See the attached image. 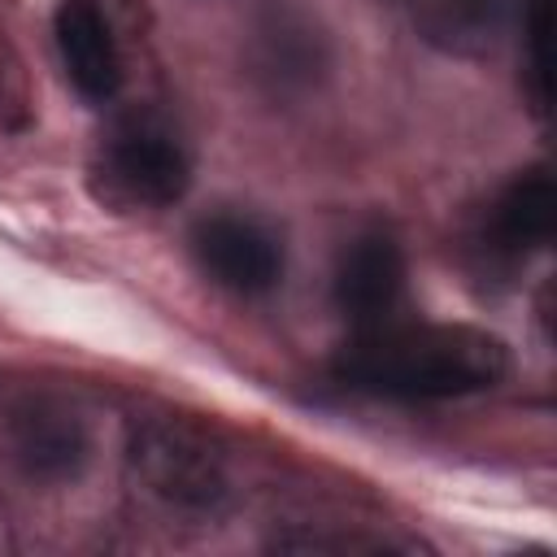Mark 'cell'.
<instances>
[{"mask_svg": "<svg viewBox=\"0 0 557 557\" xmlns=\"http://www.w3.org/2000/svg\"><path fill=\"white\" fill-rule=\"evenodd\" d=\"M422 39L448 52H479L496 44L513 0H405Z\"/></svg>", "mask_w": 557, "mask_h": 557, "instance_id": "9", "label": "cell"}, {"mask_svg": "<svg viewBox=\"0 0 557 557\" xmlns=\"http://www.w3.org/2000/svg\"><path fill=\"white\" fill-rule=\"evenodd\" d=\"M13 453L35 479H65L83 466L87 435L70 409L30 405L13 418Z\"/></svg>", "mask_w": 557, "mask_h": 557, "instance_id": "8", "label": "cell"}, {"mask_svg": "<svg viewBox=\"0 0 557 557\" xmlns=\"http://www.w3.org/2000/svg\"><path fill=\"white\" fill-rule=\"evenodd\" d=\"M527 52H531V91L535 104H553V0H531L527 4Z\"/></svg>", "mask_w": 557, "mask_h": 557, "instance_id": "10", "label": "cell"}, {"mask_svg": "<svg viewBox=\"0 0 557 557\" xmlns=\"http://www.w3.org/2000/svg\"><path fill=\"white\" fill-rule=\"evenodd\" d=\"M100 174L117 200L157 205V209L183 200V191L191 183L183 148L161 126H148V122H131L104 144Z\"/></svg>", "mask_w": 557, "mask_h": 557, "instance_id": "3", "label": "cell"}, {"mask_svg": "<svg viewBox=\"0 0 557 557\" xmlns=\"http://www.w3.org/2000/svg\"><path fill=\"white\" fill-rule=\"evenodd\" d=\"M331 374L370 396L453 400L496 387L509 374V348L500 335L466 322L366 326L335 352Z\"/></svg>", "mask_w": 557, "mask_h": 557, "instance_id": "1", "label": "cell"}, {"mask_svg": "<svg viewBox=\"0 0 557 557\" xmlns=\"http://www.w3.org/2000/svg\"><path fill=\"white\" fill-rule=\"evenodd\" d=\"M196 261L205 265V274L239 296H261L283 278V248L278 239L235 213H218L205 218L191 235Z\"/></svg>", "mask_w": 557, "mask_h": 557, "instance_id": "4", "label": "cell"}, {"mask_svg": "<svg viewBox=\"0 0 557 557\" xmlns=\"http://www.w3.org/2000/svg\"><path fill=\"white\" fill-rule=\"evenodd\" d=\"M57 48L70 83L87 100H113L122 87V61L113 30L96 0H61L57 9Z\"/></svg>", "mask_w": 557, "mask_h": 557, "instance_id": "6", "label": "cell"}, {"mask_svg": "<svg viewBox=\"0 0 557 557\" xmlns=\"http://www.w3.org/2000/svg\"><path fill=\"white\" fill-rule=\"evenodd\" d=\"M557 226V187L544 170L518 174L487 213V244L500 257H527L553 244Z\"/></svg>", "mask_w": 557, "mask_h": 557, "instance_id": "7", "label": "cell"}, {"mask_svg": "<svg viewBox=\"0 0 557 557\" xmlns=\"http://www.w3.org/2000/svg\"><path fill=\"white\" fill-rule=\"evenodd\" d=\"M335 309L357 326H383L405 292V252L392 235H361L335 265Z\"/></svg>", "mask_w": 557, "mask_h": 557, "instance_id": "5", "label": "cell"}, {"mask_svg": "<svg viewBox=\"0 0 557 557\" xmlns=\"http://www.w3.org/2000/svg\"><path fill=\"white\" fill-rule=\"evenodd\" d=\"M131 466L139 483L178 505V509H213L226 496L222 457L178 422H144L131 435Z\"/></svg>", "mask_w": 557, "mask_h": 557, "instance_id": "2", "label": "cell"}]
</instances>
